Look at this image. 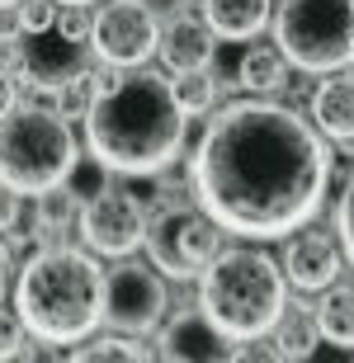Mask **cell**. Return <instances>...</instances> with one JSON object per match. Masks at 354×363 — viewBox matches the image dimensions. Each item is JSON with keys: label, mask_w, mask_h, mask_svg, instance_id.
<instances>
[{"label": "cell", "mask_w": 354, "mask_h": 363, "mask_svg": "<svg viewBox=\"0 0 354 363\" xmlns=\"http://www.w3.org/2000/svg\"><path fill=\"white\" fill-rule=\"evenodd\" d=\"M189 175L199 208L227 236L284 241L321 213L331 151L293 108L236 99L208 118Z\"/></svg>", "instance_id": "cell-1"}, {"label": "cell", "mask_w": 354, "mask_h": 363, "mask_svg": "<svg viewBox=\"0 0 354 363\" xmlns=\"http://www.w3.org/2000/svg\"><path fill=\"white\" fill-rule=\"evenodd\" d=\"M189 113L179 104L175 81L147 67H123V76L95 90L85 113V147L114 175H161L179 161Z\"/></svg>", "instance_id": "cell-2"}, {"label": "cell", "mask_w": 354, "mask_h": 363, "mask_svg": "<svg viewBox=\"0 0 354 363\" xmlns=\"http://www.w3.org/2000/svg\"><path fill=\"white\" fill-rule=\"evenodd\" d=\"M104 269L81 250L48 245L19 269L14 311L24 316L28 335L48 345H81L104 321Z\"/></svg>", "instance_id": "cell-3"}, {"label": "cell", "mask_w": 354, "mask_h": 363, "mask_svg": "<svg viewBox=\"0 0 354 363\" xmlns=\"http://www.w3.org/2000/svg\"><path fill=\"white\" fill-rule=\"evenodd\" d=\"M199 307L227 340H265L288 311V274L265 250H218L199 274Z\"/></svg>", "instance_id": "cell-4"}, {"label": "cell", "mask_w": 354, "mask_h": 363, "mask_svg": "<svg viewBox=\"0 0 354 363\" xmlns=\"http://www.w3.org/2000/svg\"><path fill=\"white\" fill-rule=\"evenodd\" d=\"M81 165V147L71 133V118L57 108H14L0 123V179L19 194H48L62 189Z\"/></svg>", "instance_id": "cell-5"}, {"label": "cell", "mask_w": 354, "mask_h": 363, "mask_svg": "<svg viewBox=\"0 0 354 363\" xmlns=\"http://www.w3.org/2000/svg\"><path fill=\"white\" fill-rule=\"evenodd\" d=\"M274 43L298 71L331 76L354 62V0H284Z\"/></svg>", "instance_id": "cell-6"}, {"label": "cell", "mask_w": 354, "mask_h": 363, "mask_svg": "<svg viewBox=\"0 0 354 363\" xmlns=\"http://www.w3.org/2000/svg\"><path fill=\"white\" fill-rule=\"evenodd\" d=\"M222 227L204 208H161L147 222V255L165 279H199L218 255Z\"/></svg>", "instance_id": "cell-7"}, {"label": "cell", "mask_w": 354, "mask_h": 363, "mask_svg": "<svg viewBox=\"0 0 354 363\" xmlns=\"http://www.w3.org/2000/svg\"><path fill=\"white\" fill-rule=\"evenodd\" d=\"M81 236L99 255H133L137 245L147 241L142 199L128 194V189H118V184L95 189V194L81 203Z\"/></svg>", "instance_id": "cell-8"}, {"label": "cell", "mask_w": 354, "mask_h": 363, "mask_svg": "<svg viewBox=\"0 0 354 363\" xmlns=\"http://www.w3.org/2000/svg\"><path fill=\"white\" fill-rule=\"evenodd\" d=\"M90 48L109 67H147V57L161 52V24L142 0H114L95 14Z\"/></svg>", "instance_id": "cell-9"}, {"label": "cell", "mask_w": 354, "mask_h": 363, "mask_svg": "<svg viewBox=\"0 0 354 363\" xmlns=\"http://www.w3.org/2000/svg\"><path fill=\"white\" fill-rule=\"evenodd\" d=\"M165 316V283L151 269L142 264H118L109 269V283H104V321L123 335H147L156 330Z\"/></svg>", "instance_id": "cell-10"}, {"label": "cell", "mask_w": 354, "mask_h": 363, "mask_svg": "<svg viewBox=\"0 0 354 363\" xmlns=\"http://www.w3.org/2000/svg\"><path fill=\"white\" fill-rule=\"evenodd\" d=\"M24 48H19V76L24 85L43 94H57L62 85L85 81L90 71V52H85V38H67L62 28H43V33H24Z\"/></svg>", "instance_id": "cell-11"}, {"label": "cell", "mask_w": 354, "mask_h": 363, "mask_svg": "<svg viewBox=\"0 0 354 363\" xmlns=\"http://www.w3.org/2000/svg\"><path fill=\"white\" fill-rule=\"evenodd\" d=\"M156 359H170V363H222V359H236L227 350V335L218 325L199 311H184L179 321H170L156 340Z\"/></svg>", "instance_id": "cell-12"}, {"label": "cell", "mask_w": 354, "mask_h": 363, "mask_svg": "<svg viewBox=\"0 0 354 363\" xmlns=\"http://www.w3.org/2000/svg\"><path fill=\"white\" fill-rule=\"evenodd\" d=\"M341 259L345 250L331 236H321V231H302V236H293L284 250V274L293 288H302V293H326L331 283L341 279Z\"/></svg>", "instance_id": "cell-13"}, {"label": "cell", "mask_w": 354, "mask_h": 363, "mask_svg": "<svg viewBox=\"0 0 354 363\" xmlns=\"http://www.w3.org/2000/svg\"><path fill=\"white\" fill-rule=\"evenodd\" d=\"M213 28H208V19L199 24V19H189V14H175L170 24H161V62L170 71H199L213 62Z\"/></svg>", "instance_id": "cell-14"}, {"label": "cell", "mask_w": 354, "mask_h": 363, "mask_svg": "<svg viewBox=\"0 0 354 363\" xmlns=\"http://www.w3.org/2000/svg\"><path fill=\"white\" fill-rule=\"evenodd\" d=\"M204 19L218 38L245 43L270 24V0H204Z\"/></svg>", "instance_id": "cell-15"}, {"label": "cell", "mask_w": 354, "mask_h": 363, "mask_svg": "<svg viewBox=\"0 0 354 363\" xmlns=\"http://www.w3.org/2000/svg\"><path fill=\"white\" fill-rule=\"evenodd\" d=\"M312 118L331 142H354V76H336L312 94Z\"/></svg>", "instance_id": "cell-16"}, {"label": "cell", "mask_w": 354, "mask_h": 363, "mask_svg": "<svg viewBox=\"0 0 354 363\" xmlns=\"http://www.w3.org/2000/svg\"><path fill=\"white\" fill-rule=\"evenodd\" d=\"M312 316H316V335L326 340V345L354 350V288H336L331 283L326 297L312 307Z\"/></svg>", "instance_id": "cell-17"}, {"label": "cell", "mask_w": 354, "mask_h": 363, "mask_svg": "<svg viewBox=\"0 0 354 363\" xmlns=\"http://www.w3.org/2000/svg\"><path fill=\"white\" fill-rule=\"evenodd\" d=\"M236 85L250 94H274L279 85H288V57L284 48H250L236 67Z\"/></svg>", "instance_id": "cell-18"}, {"label": "cell", "mask_w": 354, "mask_h": 363, "mask_svg": "<svg viewBox=\"0 0 354 363\" xmlns=\"http://www.w3.org/2000/svg\"><path fill=\"white\" fill-rule=\"evenodd\" d=\"M316 316H307L302 307H293V311H284L279 316V325H274V345H279V359H312L316 354Z\"/></svg>", "instance_id": "cell-19"}, {"label": "cell", "mask_w": 354, "mask_h": 363, "mask_svg": "<svg viewBox=\"0 0 354 363\" xmlns=\"http://www.w3.org/2000/svg\"><path fill=\"white\" fill-rule=\"evenodd\" d=\"M175 94H179V104H184V113H189V118H199V113H208V108L218 104V81L208 76V67H199V71H179Z\"/></svg>", "instance_id": "cell-20"}, {"label": "cell", "mask_w": 354, "mask_h": 363, "mask_svg": "<svg viewBox=\"0 0 354 363\" xmlns=\"http://www.w3.org/2000/svg\"><path fill=\"white\" fill-rule=\"evenodd\" d=\"M76 359L81 363H147L151 350H142V345H133V340H95V345H85V350H76Z\"/></svg>", "instance_id": "cell-21"}, {"label": "cell", "mask_w": 354, "mask_h": 363, "mask_svg": "<svg viewBox=\"0 0 354 363\" xmlns=\"http://www.w3.org/2000/svg\"><path fill=\"white\" fill-rule=\"evenodd\" d=\"M24 316H19V311H5L0 307V359H19V345H24Z\"/></svg>", "instance_id": "cell-22"}, {"label": "cell", "mask_w": 354, "mask_h": 363, "mask_svg": "<svg viewBox=\"0 0 354 363\" xmlns=\"http://www.w3.org/2000/svg\"><path fill=\"white\" fill-rule=\"evenodd\" d=\"M336 227H341V250H345V259L354 264V175H350V184H345V194H341Z\"/></svg>", "instance_id": "cell-23"}, {"label": "cell", "mask_w": 354, "mask_h": 363, "mask_svg": "<svg viewBox=\"0 0 354 363\" xmlns=\"http://www.w3.org/2000/svg\"><path fill=\"white\" fill-rule=\"evenodd\" d=\"M90 99H95V94H85L81 81H71V85L57 90V113H62V118H85V113H90Z\"/></svg>", "instance_id": "cell-24"}, {"label": "cell", "mask_w": 354, "mask_h": 363, "mask_svg": "<svg viewBox=\"0 0 354 363\" xmlns=\"http://www.w3.org/2000/svg\"><path fill=\"white\" fill-rule=\"evenodd\" d=\"M19 14H24V33L57 28V5L52 0H28V5H19Z\"/></svg>", "instance_id": "cell-25"}, {"label": "cell", "mask_w": 354, "mask_h": 363, "mask_svg": "<svg viewBox=\"0 0 354 363\" xmlns=\"http://www.w3.org/2000/svg\"><path fill=\"white\" fill-rule=\"evenodd\" d=\"M57 28L67 33V38H90V28H95V19L81 10V5H67V10L57 14Z\"/></svg>", "instance_id": "cell-26"}, {"label": "cell", "mask_w": 354, "mask_h": 363, "mask_svg": "<svg viewBox=\"0 0 354 363\" xmlns=\"http://www.w3.org/2000/svg\"><path fill=\"white\" fill-rule=\"evenodd\" d=\"M24 38V14L19 5H0V43H19Z\"/></svg>", "instance_id": "cell-27"}, {"label": "cell", "mask_w": 354, "mask_h": 363, "mask_svg": "<svg viewBox=\"0 0 354 363\" xmlns=\"http://www.w3.org/2000/svg\"><path fill=\"white\" fill-rule=\"evenodd\" d=\"M19 222V189H10L0 179V231H10Z\"/></svg>", "instance_id": "cell-28"}, {"label": "cell", "mask_w": 354, "mask_h": 363, "mask_svg": "<svg viewBox=\"0 0 354 363\" xmlns=\"http://www.w3.org/2000/svg\"><path fill=\"white\" fill-rule=\"evenodd\" d=\"M14 104H19V94H14V81L5 76V71H0V123L14 113Z\"/></svg>", "instance_id": "cell-29"}, {"label": "cell", "mask_w": 354, "mask_h": 363, "mask_svg": "<svg viewBox=\"0 0 354 363\" xmlns=\"http://www.w3.org/2000/svg\"><path fill=\"white\" fill-rule=\"evenodd\" d=\"M5 269H10V255H5V245H0V293H5Z\"/></svg>", "instance_id": "cell-30"}, {"label": "cell", "mask_w": 354, "mask_h": 363, "mask_svg": "<svg viewBox=\"0 0 354 363\" xmlns=\"http://www.w3.org/2000/svg\"><path fill=\"white\" fill-rule=\"evenodd\" d=\"M57 5H90V0H57Z\"/></svg>", "instance_id": "cell-31"}, {"label": "cell", "mask_w": 354, "mask_h": 363, "mask_svg": "<svg viewBox=\"0 0 354 363\" xmlns=\"http://www.w3.org/2000/svg\"><path fill=\"white\" fill-rule=\"evenodd\" d=\"M0 5H19V0H0Z\"/></svg>", "instance_id": "cell-32"}]
</instances>
